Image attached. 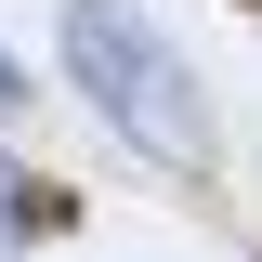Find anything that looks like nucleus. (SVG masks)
Masks as SVG:
<instances>
[{
    "label": "nucleus",
    "instance_id": "1",
    "mask_svg": "<svg viewBox=\"0 0 262 262\" xmlns=\"http://www.w3.org/2000/svg\"><path fill=\"white\" fill-rule=\"evenodd\" d=\"M66 66H79V92H92L144 158H170V170L210 158V105H196V79L158 53V27H144L131 0H66Z\"/></svg>",
    "mask_w": 262,
    "mask_h": 262
},
{
    "label": "nucleus",
    "instance_id": "3",
    "mask_svg": "<svg viewBox=\"0 0 262 262\" xmlns=\"http://www.w3.org/2000/svg\"><path fill=\"white\" fill-rule=\"evenodd\" d=\"M13 105H27V66H13V53H0V118H13Z\"/></svg>",
    "mask_w": 262,
    "mask_h": 262
},
{
    "label": "nucleus",
    "instance_id": "2",
    "mask_svg": "<svg viewBox=\"0 0 262 262\" xmlns=\"http://www.w3.org/2000/svg\"><path fill=\"white\" fill-rule=\"evenodd\" d=\"M13 223H66V196L53 184H0V249H13Z\"/></svg>",
    "mask_w": 262,
    "mask_h": 262
}]
</instances>
